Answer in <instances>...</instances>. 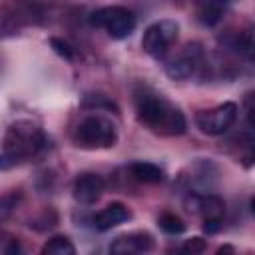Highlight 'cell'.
<instances>
[{
  "label": "cell",
  "instance_id": "1",
  "mask_svg": "<svg viewBox=\"0 0 255 255\" xmlns=\"http://www.w3.org/2000/svg\"><path fill=\"white\" fill-rule=\"evenodd\" d=\"M135 116L139 124L147 129L161 135H181L187 129V122L183 114L173 108L161 94L153 92L147 86H139L133 94Z\"/></svg>",
  "mask_w": 255,
  "mask_h": 255
},
{
  "label": "cell",
  "instance_id": "2",
  "mask_svg": "<svg viewBox=\"0 0 255 255\" xmlns=\"http://www.w3.org/2000/svg\"><path fill=\"white\" fill-rule=\"evenodd\" d=\"M46 147L44 133L30 122H16L8 128L2 145V169L16 165L32 155H38Z\"/></svg>",
  "mask_w": 255,
  "mask_h": 255
},
{
  "label": "cell",
  "instance_id": "3",
  "mask_svg": "<svg viewBox=\"0 0 255 255\" xmlns=\"http://www.w3.org/2000/svg\"><path fill=\"white\" fill-rule=\"evenodd\" d=\"M74 141L84 149H104L112 147L118 141V129L112 120L102 114L84 116L74 128Z\"/></svg>",
  "mask_w": 255,
  "mask_h": 255
},
{
  "label": "cell",
  "instance_id": "4",
  "mask_svg": "<svg viewBox=\"0 0 255 255\" xmlns=\"http://www.w3.org/2000/svg\"><path fill=\"white\" fill-rule=\"evenodd\" d=\"M90 24L96 28H102L108 32V36L122 40L128 38L133 30H135V16L131 10L124 8V6H106L96 10L90 16Z\"/></svg>",
  "mask_w": 255,
  "mask_h": 255
},
{
  "label": "cell",
  "instance_id": "5",
  "mask_svg": "<svg viewBox=\"0 0 255 255\" xmlns=\"http://www.w3.org/2000/svg\"><path fill=\"white\" fill-rule=\"evenodd\" d=\"M177 24L173 20H157L149 24L141 38V48L153 58H163L177 40Z\"/></svg>",
  "mask_w": 255,
  "mask_h": 255
},
{
  "label": "cell",
  "instance_id": "6",
  "mask_svg": "<svg viewBox=\"0 0 255 255\" xmlns=\"http://www.w3.org/2000/svg\"><path fill=\"white\" fill-rule=\"evenodd\" d=\"M235 118H237V106L233 102H223L215 108L199 112L195 116V124L205 135H221L233 126Z\"/></svg>",
  "mask_w": 255,
  "mask_h": 255
},
{
  "label": "cell",
  "instance_id": "7",
  "mask_svg": "<svg viewBox=\"0 0 255 255\" xmlns=\"http://www.w3.org/2000/svg\"><path fill=\"white\" fill-rule=\"evenodd\" d=\"M201 58H203L201 44L199 42H189L173 58H169L165 62V74L171 80H185L197 70V66L201 64Z\"/></svg>",
  "mask_w": 255,
  "mask_h": 255
},
{
  "label": "cell",
  "instance_id": "8",
  "mask_svg": "<svg viewBox=\"0 0 255 255\" xmlns=\"http://www.w3.org/2000/svg\"><path fill=\"white\" fill-rule=\"evenodd\" d=\"M185 209L193 215H201L205 219H221L225 213V203L221 197L211 193H191L185 197Z\"/></svg>",
  "mask_w": 255,
  "mask_h": 255
},
{
  "label": "cell",
  "instance_id": "9",
  "mask_svg": "<svg viewBox=\"0 0 255 255\" xmlns=\"http://www.w3.org/2000/svg\"><path fill=\"white\" fill-rule=\"evenodd\" d=\"M153 249V237L145 231H133L120 235L112 245L110 251L116 255H135V253H145Z\"/></svg>",
  "mask_w": 255,
  "mask_h": 255
},
{
  "label": "cell",
  "instance_id": "10",
  "mask_svg": "<svg viewBox=\"0 0 255 255\" xmlns=\"http://www.w3.org/2000/svg\"><path fill=\"white\" fill-rule=\"evenodd\" d=\"M72 193L78 203H84V205L96 203L104 193V179L98 173H84L74 181Z\"/></svg>",
  "mask_w": 255,
  "mask_h": 255
},
{
  "label": "cell",
  "instance_id": "11",
  "mask_svg": "<svg viewBox=\"0 0 255 255\" xmlns=\"http://www.w3.org/2000/svg\"><path fill=\"white\" fill-rule=\"evenodd\" d=\"M129 217H131V213H129V209H128L124 203H110V205L104 207L100 213H96L94 225H96V229H100V231H108V229H112V227H116V225L128 221Z\"/></svg>",
  "mask_w": 255,
  "mask_h": 255
},
{
  "label": "cell",
  "instance_id": "12",
  "mask_svg": "<svg viewBox=\"0 0 255 255\" xmlns=\"http://www.w3.org/2000/svg\"><path fill=\"white\" fill-rule=\"evenodd\" d=\"M229 0H201L197 8V18L205 26H215L223 18Z\"/></svg>",
  "mask_w": 255,
  "mask_h": 255
},
{
  "label": "cell",
  "instance_id": "13",
  "mask_svg": "<svg viewBox=\"0 0 255 255\" xmlns=\"http://www.w3.org/2000/svg\"><path fill=\"white\" fill-rule=\"evenodd\" d=\"M129 173L133 179L141 181V183H159L163 181V171L161 167H157L155 163L149 161H137L129 165Z\"/></svg>",
  "mask_w": 255,
  "mask_h": 255
},
{
  "label": "cell",
  "instance_id": "14",
  "mask_svg": "<svg viewBox=\"0 0 255 255\" xmlns=\"http://www.w3.org/2000/svg\"><path fill=\"white\" fill-rule=\"evenodd\" d=\"M42 253L44 255H74L76 247L66 235H56V237H52L44 243Z\"/></svg>",
  "mask_w": 255,
  "mask_h": 255
},
{
  "label": "cell",
  "instance_id": "15",
  "mask_svg": "<svg viewBox=\"0 0 255 255\" xmlns=\"http://www.w3.org/2000/svg\"><path fill=\"white\" fill-rule=\"evenodd\" d=\"M233 48L249 62H255V32H245L235 36L233 40Z\"/></svg>",
  "mask_w": 255,
  "mask_h": 255
},
{
  "label": "cell",
  "instance_id": "16",
  "mask_svg": "<svg viewBox=\"0 0 255 255\" xmlns=\"http://www.w3.org/2000/svg\"><path fill=\"white\" fill-rule=\"evenodd\" d=\"M157 223H159V227H161L165 233H169V235H179V233L185 231V223H183L181 217H177L175 213H161L159 219H157Z\"/></svg>",
  "mask_w": 255,
  "mask_h": 255
},
{
  "label": "cell",
  "instance_id": "17",
  "mask_svg": "<svg viewBox=\"0 0 255 255\" xmlns=\"http://www.w3.org/2000/svg\"><path fill=\"white\" fill-rule=\"evenodd\" d=\"M50 46H52V50L58 54V56H62L64 60H74L76 58V50H74V46L70 44V42H66L64 38H50Z\"/></svg>",
  "mask_w": 255,
  "mask_h": 255
},
{
  "label": "cell",
  "instance_id": "18",
  "mask_svg": "<svg viewBox=\"0 0 255 255\" xmlns=\"http://www.w3.org/2000/svg\"><path fill=\"white\" fill-rule=\"evenodd\" d=\"M243 106H245V112H247V124L251 128H255V90L245 96Z\"/></svg>",
  "mask_w": 255,
  "mask_h": 255
},
{
  "label": "cell",
  "instance_id": "19",
  "mask_svg": "<svg viewBox=\"0 0 255 255\" xmlns=\"http://www.w3.org/2000/svg\"><path fill=\"white\" fill-rule=\"evenodd\" d=\"M84 106L86 108H96V110H100V108H114L116 110V106L110 102V100H106L104 96H88L86 100H84Z\"/></svg>",
  "mask_w": 255,
  "mask_h": 255
},
{
  "label": "cell",
  "instance_id": "20",
  "mask_svg": "<svg viewBox=\"0 0 255 255\" xmlns=\"http://www.w3.org/2000/svg\"><path fill=\"white\" fill-rule=\"evenodd\" d=\"M181 251H185V253H201V251H205V241L201 237H191V239H187L183 243Z\"/></svg>",
  "mask_w": 255,
  "mask_h": 255
},
{
  "label": "cell",
  "instance_id": "21",
  "mask_svg": "<svg viewBox=\"0 0 255 255\" xmlns=\"http://www.w3.org/2000/svg\"><path fill=\"white\" fill-rule=\"evenodd\" d=\"M219 227H221V219H205L203 221V229L207 233H217Z\"/></svg>",
  "mask_w": 255,
  "mask_h": 255
},
{
  "label": "cell",
  "instance_id": "22",
  "mask_svg": "<svg viewBox=\"0 0 255 255\" xmlns=\"http://www.w3.org/2000/svg\"><path fill=\"white\" fill-rule=\"evenodd\" d=\"M233 251H235V249H233V247H229V245H223V247H219V249H217V253H233Z\"/></svg>",
  "mask_w": 255,
  "mask_h": 255
},
{
  "label": "cell",
  "instance_id": "23",
  "mask_svg": "<svg viewBox=\"0 0 255 255\" xmlns=\"http://www.w3.org/2000/svg\"><path fill=\"white\" fill-rule=\"evenodd\" d=\"M251 211H253V215H255V195L251 197Z\"/></svg>",
  "mask_w": 255,
  "mask_h": 255
}]
</instances>
